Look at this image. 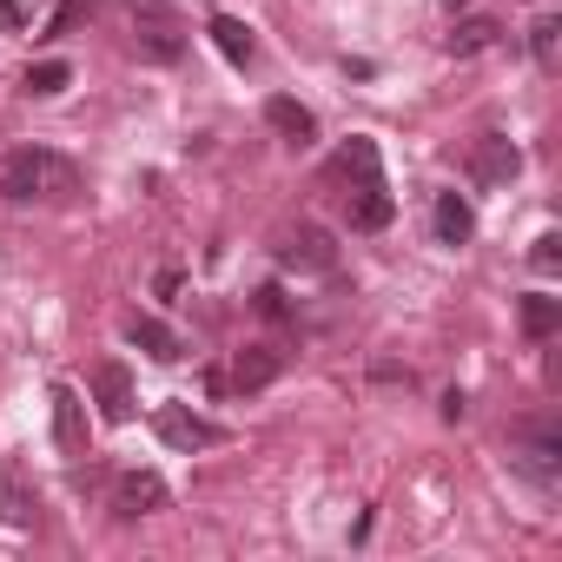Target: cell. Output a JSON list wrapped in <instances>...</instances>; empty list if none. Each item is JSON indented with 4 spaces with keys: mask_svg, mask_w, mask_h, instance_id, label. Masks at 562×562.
Masks as SVG:
<instances>
[{
    "mask_svg": "<svg viewBox=\"0 0 562 562\" xmlns=\"http://www.w3.org/2000/svg\"><path fill=\"white\" fill-rule=\"evenodd\" d=\"M74 192H80V166L60 159V153L21 146V153H8V166H0V199H14V205H27V199H54V205H67Z\"/></svg>",
    "mask_w": 562,
    "mask_h": 562,
    "instance_id": "obj_1",
    "label": "cell"
},
{
    "mask_svg": "<svg viewBox=\"0 0 562 562\" xmlns=\"http://www.w3.org/2000/svg\"><path fill=\"white\" fill-rule=\"evenodd\" d=\"M153 430H159L166 450H205V443H218V424H205L192 404H159L153 411Z\"/></svg>",
    "mask_w": 562,
    "mask_h": 562,
    "instance_id": "obj_2",
    "label": "cell"
},
{
    "mask_svg": "<svg viewBox=\"0 0 562 562\" xmlns=\"http://www.w3.org/2000/svg\"><path fill=\"white\" fill-rule=\"evenodd\" d=\"M265 126L285 139L292 153H305V146H318V120H312V106H299L292 93H271L265 100Z\"/></svg>",
    "mask_w": 562,
    "mask_h": 562,
    "instance_id": "obj_3",
    "label": "cell"
},
{
    "mask_svg": "<svg viewBox=\"0 0 562 562\" xmlns=\"http://www.w3.org/2000/svg\"><path fill=\"white\" fill-rule=\"evenodd\" d=\"M470 172H476V186H509V179L522 172V153H516L503 133H490V139H476V153H470Z\"/></svg>",
    "mask_w": 562,
    "mask_h": 562,
    "instance_id": "obj_4",
    "label": "cell"
},
{
    "mask_svg": "<svg viewBox=\"0 0 562 562\" xmlns=\"http://www.w3.org/2000/svg\"><path fill=\"white\" fill-rule=\"evenodd\" d=\"M278 371H285V358H278L271 345H245V351L232 358V378H225V384L251 397V391H265V384H278Z\"/></svg>",
    "mask_w": 562,
    "mask_h": 562,
    "instance_id": "obj_5",
    "label": "cell"
},
{
    "mask_svg": "<svg viewBox=\"0 0 562 562\" xmlns=\"http://www.w3.org/2000/svg\"><path fill=\"white\" fill-rule=\"evenodd\" d=\"M93 397H100V417H106V424H126V417H133V378H126L120 358H106V364L93 371Z\"/></svg>",
    "mask_w": 562,
    "mask_h": 562,
    "instance_id": "obj_6",
    "label": "cell"
},
{
    "mask_svg": "<svg viewBox=\"0 0 562 562\" xmlns=\"http://www.w3.org/2000/svg\"><path fill=\"white\" fill-rule=\"evenodd\" d=\"M159 503H166V483H159L153 470H126V476L113 483V509H120L126 522H133V516H153Z\"/></svg>",
    "mask_w": 562,
    "mask_h": 562,
    "instance_id": "obj_7",
    "label": "cell"
},
{
    "mask_svg": "<svg viewBox=\"0 0 562 562\" xmlns=\"http://www.w3.org/2000/svg\"><path fill=\"white\" fill-rule=\"evenodd\" d=\"M34 516H41V503L27 490L21 463H0V522H8V529H34Z\"/></svg>",
    "mask_w": 562,
    "mask_h": 562,
    "instance_id": "obj_8",
    "label": "cell"
},
{
    "mask_svg": "<svg viewBox=\"0 0 562 562\" xmlns=\"http://www.w3.org/2000/svg\"><path fill=\"white\" fill-rule=\"evenodd\" d=\"M278 258H285V265H305V271H331V265H338V245H331L318 225H299L285 245H278Z\"/></svg>",
    "mask_w": 562,
    "mask_h": 562,
    "instance_id": "obj_9",
    "label": "cell"
},
{
    "mask_svg": "<svg viewBox=\"0 0 562 562\" xmlns=\"http://www.w3.org/2000/svg\"><path fill=\"white\" fill-rule=\"evenodd\" d=\"M391 218H397V205H391L384 179H358V186H351V225H358V232H384Z\"/></svg>",
    "mask_w": 562,
    "mask_h": 562,
    "instance_id": "obj_10",
    "label": "cell"
},
{
    "mask_svg": "<svg viewBox=\"0 0 562 562\" xmlns=\"http://www.w3.org/2000/svg\"><path fill=\"white\" fill-rule=\"evenodd\" d=\"M126 345H139V351H146V358H159V364L186 358L179 331H172V325H159V318H146V312H133V318H126Z\"/></svg>",
    "mask_w": 562,
    "mask_h": 562,
    "instance_id": "obj_11",
    "label": "cell"
},
{
    "mask_svg": "<svg viewBox=\"0 0 562 562\" xmlns=\"http://www.w3.org/2000/svg\"><path fill=\"white\" fill-rule=\"evenodd\" d=\"M54 437L67 457H80V443H87V404L74 384H54Z\"/></svg>",
    "mask_w": 562,
    "mask_h": 562,
    "instance_id": "obj_12",
    "label": "cell"
},
{
    "mask_svg": "<svg viewBox=\"0 0 562 562\" xmlns=\"http://www.w3.org/2000/svg\"><path fill=\"white\" fill-rule=\"evenodd\" d=\"M516 443H522V463L542 470V476L562 463V430L555 424H516Z\"/></svg>",
    "mask_w": 562,
    "mask_h": 562,
    "instance_id": "obj_13",
    "label": "cell"
},
{
    "mask_svg": "<svg viewBox=\"0 0 562 562\" xmlns=\"http://www.w3.org/2000/svg\"><path fill=\"white\" fill-rule=\"evenodd\" d=\"M496 34H503V27H496L490 14H463V21H457V27L443 34V54H457V60H470V54H483V47H496Z\"/></svg>",
    "mask_w": 562,
    "mask_h": 562,
    "instance_id": "obj_14",
    "label": "cell"
},
{
    "mask_svg": "<svg viewBox=\"0 0 562 562\" xmlns=\"http://www.w3.org/2000/svg\"><path fill=\"white\" fill-rule=\"evenodd\" d=\"M205 34H212V47H218L232 67H251L258 41H251V27H245V21H232V14H212V21H205Z\"/></svg>",
    "mask_w": 562,
    "mask_h": 562,
    "instance_id": "obj_15",
    "label": "cell"
},
{
    "mask_svg": "<svg viewBox=\"0 0 562 562\" xmlns=\"http://www.w3.org/2000/svg\"><path fill=\"white\" fill-rule=\"evenodd\" d=\"M437 238L443 245H470V232H476V212H470V199H457V192H437Z\"/></svg>",
    "mask_w": 562,
    "mask_h": 562,
    "instance_id": "obj_16",
    "label": "cell"
},
{
    "mask_svg": "<svg viewBox=\"0 0 562 562\" xmlns=\"http://www.w3.org/2000/svg\"><path fill=\"white\" fill-rule=\"evenodd\" d=\"M74 87V67L67 60H34L27 74H21V93H34V100H54V93H67Z\"/></svg>",
    "mask_w": 562,
    "mask_h": 562,
    "instance_id": "obj_17",
    "label": "cell"
},
{
    "mask_svg": "<svg viewBox=\"0 0 562 562\" xmlns=\"http://www.w3.org/2000/svg\"><path fill=\"white\" fill-rule=\"evenodd\" d=\"M522 331H529V338H555V331H562V299L529 292V299H522Z\"/></svg>",
    "mask_w": 562,
    "mask_h": 562,
    "instance_id": "obj_18",
    "label": "cell"
},
{
    "mask_svg": "<svg viewBox=\"0 0 562 562\" xmlns=\"http://www.w3.org/2000/svg\"><path fill=\"white\" fill-rule=\"evenodd\" d=\"M133 54H139V60H159V67H166V60H179V54H186V41H179V34H172L166 21H153L146 34H133Z\"/></svg>",
    "mask_w": 562,
    "mask_h": 562,
    "instance_id": "obj_19",
    "label": "cell"
},
{
    "mask_svg": "<svg viewBox=\"0 0 562 562\" xmlns=\"http://www.w3.org/2000/svg\"><path fill=\"white\" fill-rule=\"evenodd\" d=\"M331 172H345V179H384V166H378V146L371 139H351L345 153H338V166Z\"/></svg>",
    "mask_w": 562,
    "mask_h": 562,
    "instance_id": "obj_20",
    "label": "cell"
},
{
    "mask_svg": "<svg viewBox=\"0 0 562 562\" xmlns=\"http://www.w3.org/2000/svg\"><path fill=\"white\" fill-rule=\"evenodd\" d=\"M555 34H562V21H555V14H542V21L529 27V54H536L542 67H555Z\"/></svg>",
    "mask_w": 562,
    "mask_h": 562,
    "instance_id": "obj_21",
    "label": "cell"
},
{
    "mask_svg": "<svg viewBox=\"0 0 562 562\" xmlns=\"http://www.w3.org/2000/svg\"><path fill=\"white\" fill-rule=\"evenodd\" d=\"M93 14V0H60V8H54V21H47V41H60V34H74L80 21Z\"/></svg>",
    "mask_w": 562,
    "mask_h": 562,
    "instance_id": "obj_22",
    "label": "cell"
},
{
    "mask_svg": "<svg viewBox=\"0 0 562 562\" xmlns=\"http://www.w3.org/2000/svg\"><path fill=\"white\" fill-rule=\"evenodd\" d=\"M529 265H536V271H555V265H562V238H555V232H542V238L529 245Z\"/></svg>",
    "mask_w": 562,
    "mask_h": 562,
    "instance_id": "obj_23",
    "label": "cell"
},
{
    "mask_svg": "<svg viewBox=\"0 0 562 562\" xmlns=\"http://www.w3.org/2000/svg\"><path fill=\"white\" fill-rule=\"evenodd\" d=\"M258 312H265V318H285V292H278V285H258Z\"/></svg>",
    "mask_w": 562,
    "mask_h": 562,
    "instance_id": "obj_24",
    "label": "cell"
},
{
    "mask_svg": "<svg viewBox=\"0 0 562 562\" xmlns=\"http://www.w3.org/2000/svg\"><path fill=\"white\" fill-rule=\"evenodd\" d=\"M371 378H378V384H411V371H404V364H391V358H378V364H371Z\"/></svg>",
    "mask_w": 562,
    "mask_h": 562,
    "instance_id": "obj_25",
    "label": "cell"
},
{
    "mask_svg": "<svg viewBox=\"0 0 562 562\" xmlns=\"http://www.w3.org/2000/svg\"><path fill=\"white\" fill-rule=\"evenodd\" d=\"M0 21H8V27H27V8H21V0H0Z\"/></svg>",
    "mask_w": 562,
    "mask_h": 562,
    "instance_id": "obj_26",
    "label": "cell"
},
{
    "mask_svg": "<svg viewBox=\"0 0 562 562\" xmlns=\"http://www.w3.org/2000/svg\"><path fill=\"white\" fill-rule=\"evenodd\" d=\"M463 8H470V0H450V14H463Z\"/></svg>",
    "mask_w": 562,
    "mask_h": 562,
    "instance_id": "obj_27",
    "label": "cell"
}]
</instances>
